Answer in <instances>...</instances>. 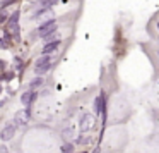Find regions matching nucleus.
I'll list each match as a JSON object with an SVG mask.
<instances>
[{"label": "nucleus", "mask_w": 159, "mask_h": 153, "mask_svg": "<svg viewBox=\"0 0 159 153\" xmlns=\"http://www.w3.org/2000/svg\"><path fill=\"white\" fill-rule=\"evenodd\" d=\"M16 126L14 124H9V126H5L2 131H0V139L2 141H9V139H12V136L16 134Z\"/></svg>", "instance_id": "obj_3"}, {"label": "nucleus", "mask_w": 159, "mask_h": 153, "mask_svg": "<svg viewBox=\"0 0 159 153\" xmlns=\"http://www.w3.org/2000/svg\"><path fill=\"white\" fill-rule=\"evenodd\" d=\"M36 96H38V95H36L34 91H26V93L22 95L21 100H22V103H28V101L31 103V101H34V100H36Z\"/></svg>", "instance_id": "obj_6"}, {"label": "nucleus", "mask_w": 159, "mask_h": 153, "mask_svg": "<svg viewBox=\"0 0 159 153\" xmlns=\"http://www.w3.org/2000/svg\"><path fill=\"white\" fill-rule=\"evenodd\" d=\"M57 2H58V0H41V7H52L53 4H57Z\"/></svg>", "instance_id": "obj_8"}, {"label": "nucleus", "mask_w": 159, "mask_h": 153, "mask_svg": "<svg viewBox=\"0 0 159 153\" xmlns=\"http://www.w3.org/2000/svg\"><path fill=\"white\" fill-rule=\"evenodd\" d=\"M50 64H52V59H50V55L39 57V59L36 60V72H38V74L46 72V71L50 69Z\"/></svg>", "instance_id": "obj_2"}, {"label": "nucleus", "mask_w": 159, "mask_h": 153, "mask_svg": "<svg viewBox=\"0 0 159 153\" xmlns=\"http://www.w3.org/2000/svg\"><path fill=\"white\" fill-rule=\"evenodd\" d=\"M5 66H7V62H5V60H0V69L5 71Z\"/></svg>", "instance_id": "obj_14"}, {"label": "nucleus", "mask_w": 159, "mask_h": 153, "mask_svg": "<svg viewBox=\"0 0 159 153\" xmlns=\"http://www.w3.org/2000/svg\"><path fill=\"white\" fill-rule=\"evenodd\" d=\"M60 45H62V42H60V40H52V42H48L45 47H43V55H50L52 52L58 50Z\"/></svg>", "instance_id": "obj_4"}, {"label": "nucleus", "mask_w": 159, "mask_h": 153, "mask_svg": "<svg viewBox=\"0 0 159 153\" xmlns=\"http://www.w3.org/2000/svg\"><path fill=\"white\" fill-rule=\"evenodd\" d=\"M14 2H17V0H4V2H2V4H0V7L4 9V7H7V5L14 4Z\"/></svg>", "instance_id": "obj_12"}, {"label": "nucleus", "mask_w": 159, "mask_h": 153, "mask_svg": "<svg viewBox=\"0 0 159 153\" xmlns=\"http://www.w3.org/2000/svg\"><path fill=\"white\" fill-rule=\"evenodd\" d=\"M157 29H159V21H157Z\"/></svg>", "instance_id": "obj_16"}, {"label": "nucleus", "mask_w": 159, "mask_h": 153, "mask_svg": "<svg viewBox=\"0 0 159 153\" xmlns=\"http://www.w3.org/2000/svg\"><path fill=\"white\" fill-rule=\"evenodd\" d=\"M0 91H2V86H0Z\"/></svg>", "instance_id": "obj_17"}, {"label": "nucleus", "mask_w": 159, "mask_h": 153, "mask_svg": "<svg viewBox=\"0 0 159 153\" xmlns=\"http://www.w3.org/2000/svg\"><path fill=\"white\" fill-rule=\"evenodd\" d=\"M39 84H43V79H41V77H36V79L29 84V88H36V86H39Z\"/></svg>", "instance_id": "obj_10"}, {"label": "nucleus", "mask_w": 159, "mask_h": 153, "mask_svg": "<svg viewBox=\"0 0 159 153\" xmlns=\"http://www.w3.org/2000/svg\"><path fill=\"white\" fill-rule=\"evenodd\" d=\"M0 153H9V150L5 146H0Z\"/></svg>", "instance_id": "obj_15"}, {"label": "nucleus", "mask_w": 159, "mask_h": 153, "mask_svg": "<svg viewBox=\"0 0 159 153\" xmlns=\"http://www.w3.org/2000/svg\"><path fill=\"white\" fill-rule=\"evenodd\" d=\"M19 16H21V12L16 11L14 14L11 16V17L7 19V26H5V29H12V28H17V22H19Z\"/></svg>", "instance_id": "obj_5"}, {"label": "nucleus", "mask_w": 159, "mask_h": 153, "mask_svg": "<svg viewBox=\"0 0 159 153\" xmlns=\"http://www.w3.org/2000/svg\"><path fill=\"white\" fill-rule=\"evenodd\" d=\"M103 100H104L103 96H98L96 101H94V110H96L98 114H99V112H103V107H104V105H103Z\"/></svg>", "instance_id": "obj_7"}, {"label": "nucleus", "mask_w": 159, "mask_h": 153, "mask_svg": "<svg viewBox=\"0 0 159 153\" xmlns=\"http://www.w3.org/2000/svg\"><path fill=\"white\" fill-rule=\"evenodd\" d=\"M7 14H5V12H0V26L4 24V22H7Z\"/></svg>", "instance_id": "obj_11"}, {"label": "nucleus", "mask_w": 159, "mask_h": 153, "mask_svg": "<svg viewBox=\"0 0 159 153\" xmlns=\"http://www.w3.org/2000/svg\"><path fill=\"white\" fill-rule=\"evenodd\" d=\"M57 28H58V26H57V21H55V19H50V21L39 24V28H38V31H36V33H38L45 42H50V40L53 38V35H55Z\"/></svg>", "instance_id": "obj_1"}, {"label": "nucleus", "mask_w": 159, "mask_h": 153, "mask_svg": "<svg viewBox=\"0 0 159 153\" xmlns=\"http://www.w3.org/2000/svg\"><path fill=\"white\" fill-rule=\"evenodd\" d=\"M63 151H65V153H72V145H65V146H63Z\"/></svg>", "instance_id": "obj_13"}, {"label": "nucleus", "mask_w": 159, "mask_h": 153, "mask_svg": "<svg viewBox=\"0 0 159 153\" xmlns=\"http://www.w3.org/2000/svg\"><path fill=\"white\" fill-rule=\"evenodd\" d=\"M11 77H14V72H5L0 76V81H11Z\"/></svg>", "instance_id": "obj_9"}]
</instances>
